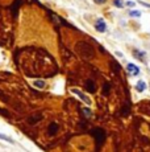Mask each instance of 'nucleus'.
<instances>
[{
	"mask_svg": "<svg viewBox=\"0 0 150 152\" xmlns=\"http://www.w3.org/2000/svg\"><path fill=\"white\" fill-rule=\"evenodd\" d=\"M76 50H78V53L82 56V57H84V58H92L94 57V48H92L90 44H87L84 41L78 44Z\"/></svg>",
	"mask_w": 150,
	"mask_h": 152,
	"instance_id": "1",
	"label": "nucleus"
},
{
	"mask_svg": "<svg viewBox=\"0 0 150 152\" xmlns=\"http://www.w3.org/2000/svg\"><path fill=\"white\" fill-rule=\"evenodd\" d=\"M92 135H94V138L96 139V147L97 148L102 147V145L104 144V142L107 139V134L103 128H95V130H92Z\"/></svg>",
	"mask_w": 150,
	"mask_h": 152,
	"instance_id": "2",
	"label": "nucleus"
},
{
	"mask_svg": "<svg viewBox=\"0 0 150 152\" xmlns=\"http://www.w3.org/2000/svg\"><path fill=\"white\" fill-rule=\"evenodd\" d=\"M71 93H74L75 95H78L80 99H82L84 103H87V104H91L92 102H91V99H90V97L88 95H86L83 91H80V90H78V89H71Z\"/></svg>",
	"mask_w": 150,
	"mask_h": 152,
	"instance_id": "3",
	"label": "nucleus"
},
{
	"mask_svg": "<svg viewBox=\"0 0 150 152\" xmlns=\"http://www.w3.org/2000/svg\"><path fill=\"white\" fill-rule=\"evenodd\" d=\"M58 130H59V126H58V123L53 122V123L49 124V127H48V134H49L50 136H54L57 132H58Z\"/></svg>",
	"mask_w": 150,
	"mask_h": 152,
	"instance_id": "4",
	"label": "nucleus"
},
{
	"mask_svg": "<svg viewBox=\"0 0 150 152\" xmlns=\"http://www.w3.org/2000/svg\"><path fill=\"white\" fill-rule=\"evenodd\" d=\"M95 28H96V31H97V32H100V33L105 32V29H107L105 21H104L103 19H99V20L96 21V24H95Z\"/></svg>",
	"mask_w": 150,
	"mask_h": 152,
	"instance_id": "5",
	"label": "nucleus"
},
{
	"mask_svg": "<svg viewBox=\"0 0 150 152\" xmlns=\"http://www.w3.org/2000/svg\"><path fill=\"white\" fill-rule=\"evenodd\" d=\"M126 70H128L129 74H132V75H138V73H140V69H138L134 64H128V65H126Z\"/></svg>",
	"mask_w": 150,
	"mask_h": 152,
	"instance_id": "6",
	"label": "nucleus"
},
{
	"mask_svg": "<svg viewBox=\"0 0 150 152\" xmlns=\"http://www.w3.org/2000/svg\"><path fill=\"white\" fill-rule=\"evenodd\" d=\"M145 89H146V83L144 81H138L137 85H136V90L138 93H142V91H145Z\"/></svg>",
	"mask_w": 150,
	"mask_h": 152,
	"instance_id": "7",
	"label": "nucleus"
},
{
	"mask_svg": "<svg viewBox=\"0 0 150 152\" xmlns=\"http://www.w3.org/2000/svg\"><path fill=\"white\" fill-rule=\"evenodd\" d=\"M86 89L88 90V93H95L96 86H95V83L92 82V81H87V83H86Z\"/></svg>",
	"mask_w": 150,
	"mask_h": 152,
	"instance_id": "8",
	"label": "nucleus"
},
{
	"mask_svg": "<svg viewBox=\"0 0 150 152\" xmlns=\"http://www.w3.org/2000/svg\"><path fill=\"white\" fill-rule=\"evenodd\" d=\"M33 86H34V87H38V89H44V87H45V81H42V80L34 81V82H33Z\"/></svg>",
	"mask_w": 150,
	"mask_h": 152,
	"instance_id": "9",
	"label": "nucleus"
},
{
	"mask_svg": "<svg viewBox=\"0 0 150 152\" xmlns=\"http://www.w3.org/2000/svg\"><path fill=\"white\" fill-rule=\"evenodd\" d=\"M0 139H1V140H5V142L11 143V144H13V139H11V138H9V136L4 135V134H0Z\"/></svg>",
	"mask_w": 150,
	"mask_h": 152,
	"instance_id": "10",
	"label": "nucleus"
},
{
	"mask_svg": "<svg viewBox=\"0 0 150 152\" xmlns=\"http://www.w3.org/2000/svg\"><path fill=\"white\" fill-rule=\"evenodd\" d=\"M113 3H115V5H116L117 8H123L124 5H125V4H124V1H123V0H115Z\"/></svg>",
	"mask_w": 150,
	"mask_h": 152,
	"instance_id": "11",
	"label": "nucleus"
},
{
	"mask_svg": "<svg viewBox=\"0 0 150 152\" xmlns=\"http://www.w3.org/2000/svg\"><path fill=\"white\" fill-rule=\"evenodd\" d=\"M129 15H131L132 17H141V12H140V11H131Z\"/></svg>",
	"mask_w": 150,
	"mask_h": 152,
	"instance_id": "12",
	"label": "nucleus"
},
{
	"mask_svg": "<svg viewBox=\"0 0 150 152\" xmlns=\"http://www.w3.org/2000/svg\"><path fill=\"white\" fill-rule=\"evenodd\" d=\"M109 89H111V86H109V83H104V89H103V94H104V95H108Z\"/></svg>",
	"mask_w": 150,
	"mask_h": 152,
	"instance_id": "13",
	"label": "nucleus"
},
{
	"mask_svg": "<svg viewBox=\"0 0 150 152\" xmlns=\"http://www.w3.org/2000/svg\"><path fill=\"white\" fill-rule=\"evenodd\" d=\"M83 113L86 114V116H88V118H90V116L92 115V111L88 109V107H84V109H83Z\"/></svg>",
	"mask_w": 150,
	"mask_h": 152,
	"instance_id": "14",
	"label": "nucleus"
},
{
	"mask_svg": "<svg viewBox=\"0 0 150 152\" xmlns=\"http://www.w3.org/2000/svg\"><path fill=\"white\" fill-rule=\"evenodd\" d=\"M125 5H128V7H134L136 3H134V1H126V3H125Z\"/></svg>",
	"mask_w": 150,
	"mask_h": 152,
	"instance_id": "15",
	"label": "nucleus"
},
{
	"mask_svg": "<svg viewBox=\"0 0 150 152\" xmlns=\"http://www.w3.org/2000/svg\"><path fill=\"white\" fill-rule=\"evenodd\" d=\"M95 3H96V4H103V3H105L107 0H94Z\"/></svg>",
	"mask_w": 150,
	"mask_h": 152,
	"instance_id": "16",
	"label": "nucleus"
}]
</instances>
